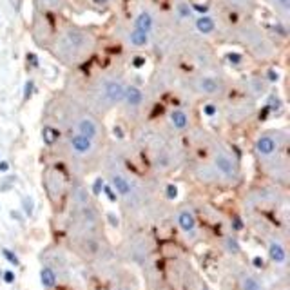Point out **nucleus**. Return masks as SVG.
I'll return each instance as SVG.
<instances>
[{"mask_svg": "<svg viewBox=\"0 0 290 290\" xmlns=\"http://www.w3.org/2000/svg\"><path fill=\"white\" fill-rule=\"evenodd\" d=\"M240 290H265V289H263V283H261L258 276L245 272L240 278Z\"/></svg>", "mask_w": 290, "mask_h": 290, "instance_id": "20", "label": "nucleus"}, {"mask_svg": "<svg viewBox=\"0 0 290 290\" xmlns=\"http://www.w3.org/2000/svg\"><path fill=\"white\" fill-rule=\"evenodd\" d=\"M194 27L200 35H212L216 31V20L210 15H200L194 18Z\"/></svg>", "mask_w": 290, "mask_h": 290, "instance_id": "18", "label": "nucleus"}, {"mask_svg": "<svg viewBox=\"0 0 290 290\" xmlns=\"http://www.w3.org/2000/svg\"><path fill=\"white\" fill-rule=\"evenodd\" d=\"M107 2H109V0H95V4H98V5H100V4H107Z\"/></svg>", "mask_w": 290, "mask_h": 290, "instance_id": "26", "label": "nucleus"}, {"mask_svg": "<svg viewBox=\"0 0 290 290\" xmlns=\"http://www.w3.org/2000/svg\"><path fill=\"white\" fill-rule=\"evenodd\" d=\"M125 107H129V109H140L142 105H144V93L142 89H138L136 85H125V95H124V102Z\"/></svg>", "mask_w": 290, "mask_h": 290, "instance_id": "14", "label": "nucleus"}, {"mask_svg": "<svg viewBox=\"0 0 290 290\" xmlns=\"http://www.w3.org/2000/svg\"><path fill=\"white\" fill-rule=\"evenodd\" d=\"M267 252H269L270 261L276 267H287V263H289V250H287V243L281 240L280 236H272L267 241Z\"/></svg>", "mask_w": 290, "mask_h": 290, "instance_id": "10", "label": "nucleus"}, {"mask_svg": "<svg viewBox=\"0 0 290 290\" xmlns=\"http://www.w3.org/2000/svg\"><path fill=\"white\" fill-rule=\"evenodd\" d=\"M135 27L136 29H142L145 31V33H149L152 31V27H154V16H152V13H150L149 9H144L138 13V16L135 18Z\"/></svg>", "mask_w": 290, "mask_h": 290, "instance_id": "19", "label": "nucleus"}, {"mask_svg": "<svg viewBox=\"0 0 290 290\" xmlns=\"http://www.w3.org/2000/svg\"><path fill=\"white\" fill-rule=\"evenodd\" d=\"M53 124L51 127H55L60 133H78L82 136H87L91 140L98 142V144L105 145V127L98 116L95 113H91L89 109H85L82 105L75 104V102H67V104L58 105V109L53 113Z\"/></svg>", "mask_w": 290, "mask_h": 290, "instance_id": "1", "label": "nucleus"}, {"mask_svg": "<svg viewBox=\"0 0 290 290\" xmlns=\"http://www.w3.org/2000/svg\"><path fill=\"white\" fill-rule=\"evenodd\" d=\"M4 256H7V258H9V261H11V263H15V265H16V263H18V260H16V256H13V254H11L9 250H4Z\"/></svg>", "mask_w": 290, "mask_h": 290, "instance_id": "23", "label": "nucleus"}, {"mask_svg": "<svg viewBox=\"0 0 290 290\" xmlns=\"http://www.w3.org/2000/svg\"><path fill=\"white\" fill-rule=\"evenodd\" d=\"M4 280L7 281V283H13V280H15L13 272H5V274H4Z\"/></svg>", "mask_w": 290, "mask_h": 290, "instance_id": "24", "label": "nucleus"}, {"mask_svg": "<svg viewBox=\"0 0 290 290\" xmlns=\"http://www.w3.org/2000/svg\"><path fill=\"white\" fill-rule=\"evenodd\" d=\"M36 4L44 11H56L65 4V0H36Z\"/></svg>", "mask_w": 290, "mask_h": 290, "instance_id": "21", "label": "nucleus"}, {"mask_svg": "<svg viewBox=\"0 0 290 290\" xmlns=\"http://www.w3.org/2000/svg\"><path fill=\"white\" fill-rule=\"evenodd\" d=\"M55 144L58 145L60 154L75 167L89 169L96 163H102V158H104L105 145L91 140L87 136L78 135V133H60Z\"/></svg>", "mask_w": 290, "mask_h": 290, "instance_id": "4", "label": "nucleus"}, {"mask_svg": "<svg viewBox=\"0 0 290 290\" xmlns=\"http://www.w3.org/2000/svg\"><path fill=\"white\" fill-rule=\"evenodd\" d=\"M44 185H45V190H47V194H49L51 200H60L62 194H64L65 187V178H64V172L60 169H56V167H51V169L45 170V176H44Z\"/></svg>", "mask_w": 290, "mask_h": 290, "instance_id": "8", "label": "nucleus"}, {"mask_svg": "<svg viewBox=\"0 0 290 290\" xmlns=\"http://www.w3.org/2000/svg\"><path fill=\"white\" fill-rule=\"evenodd\" d=\"M174 136L160 131H147L138 140V145L149 156L150 165L158 172H169L183 161V147Z\"/></svg>", "mask_w": 290, "mask_h": 290, "instance_id": "2", "label": "nucleus"}, {"mask_svg": "<svg viewBox=\"0 0 290 290\" xmlns=\"http://www.w3.org/2000/svg\"><path fill=\"white\" fill-rule=\"evenodd\" d=\"M96 38L93 33L80 27L67 25L56 33L53 42V53L62 64L80 65L95 53Z\"/></svg>", "mask_w": 290, "mask_h": 290, "instance_id": "3", "label": "nucleus"}, {"mask_svg": "<svg viewBox=\"0 0 290 290\" xmlns=\"http://www.w3.org/2000/svg\"><path fill=\"white\" fill-rule=\"evenodd\" d=\"M192 89L205 96H216L220 95V93H223V84H221V80L214 78V76L200 75L196 76L194 82H192Z\"/></svg>", "mask_w": 290, "mask_h": 290, "instance_id": "12", "label": "nucleus"}, {"mask_svg": "<svg viewBox=\"0 0 290 290\" xmlns=\"http://www.w3.org/2000/svg\"><path fill=\"white\" fill-rule=\"evenodd\" d=\"M124 80L116 78V76H104V78H98L96 84L93 85L91 105L98 113H107V111L115 109L116 105H120L124 102Z\"/></svg>", "mask_w": 290, "mask_h": 290, "instance_id": "6", "label": "nucleus"}, {"mask_svg": "<svg viewBox=\"0 0 290 290\" xmlns=\"http://www.w3.org/2000/svg\"><path fill=\"white\" fill-rule=\"evenodd\" d=\"M149 40H150L149 33H145L142 29H136V27H133L129 31V35H127V44L131 47H135V49H142L145 45H149Z\"/></svg>", "mask_w": 290, "mask_h": 290, "instance_id": "17", "label": "nucleus"}, {"mask_svg": "<svg viewBox=\"0 0 290 290\" xmlns=\"http://www.w3.org/2000/svg\"><path fill=\"white\" fill-rule=\"evenodd\" d=\"M192 174L203 185H218V183H221L220 176L216 174L214 167L210 165V161L207 158H196L192 161Z\"/></svg>", "mask_w": 290, "mask_h": 290, "instance_id": "9", "label": "nucleus"}, {"mask_svg": "<svg viewBox=\"0 0 290 290\" xmlns=\"http://www.w3.org/2000/svg\"><path fill=\"white\" fill-rule=\"evenodd\" d=\"M167 122H169V127L174 135H183V133L190 131V115L181 107L170 111L167 115Z\"/></svg>", "mask_w": 290, "mask_h": 290, "instance_id": "13", "label": "nucleus"}, {"mask_svg": "<svg viewBox=\"0 0 290 290\" xmlns=\"http://www.w3.org/2000/svg\"><path fill=\"white\" fill-rule=\"evenodd\" d=\"M227 2H230V4H232V2H238V0H227Z\"/></svg>", "mask_w": 290, "mask_h": 290, "instance_id": "27", "label": "nucleus"}, {"mask_svg": "<svg viewBox=\"0 0 290 290\" xmlns=\"http://www.w3.org/2000/svg\"><path fill=\"white\" fill-rule=\"evenodd\" d=\"M176 15L180 16V18H183V20H189V18L194 16V13H192V7L187 2H178V5H176Z\"/></svg>", "mask_w": 290, "mask_h": 290, "instance_id": "22", "label": "nucleus"}, {"mask_svg": "<svg viewBox=\"0 0 290 290\" xmlns=\"http://www.w3.org/2000/svg\"><path fill=\"white\" fill-rule=\"evenodd\" d=\"M40 281H42V287L45 290H53L58 283V272L55 270V267H51L49 263H45L42 265V270H40Z\"/></svg>", "mask_w": 290, "mask_h": 290, "instance_id": "16", "label": "nucleus"}, {"mask_svg": "<svg viewBox=\"0 0 290 290\" xmlns=\"http://www.w3.org/2000/svg\"><path fill=\"white\" fill-rule=\"evenodd\" d=\"M258 163L281 154H289V133L285 129H267L254 140L252 145Z\"/></svg>", "mask_w": 290, "mask_h": 290, "instance_id": "7", "label": "nucleus"}, {"mask_svg": "<svg viewBox=\"0 0 290 290\" xmlns=\"http://www.w3.org/2000/svg\"><path fill=\"white\" fill-rule=\"evenodd\" d=\"M229 60H230V62H234V64H238V62H240L241 58H240V55H230V56H229Z\"/></svg>", "mask_w": 290, "mask_h": 290, "instance_id": "25", "label": "nucleus"}, {"mask_svg": "<svg viewBox=\"0 0 290 290\" xmlns=\"http://www.w3.org/2000/svg\"><path fill=\"white\" fill-rule=\"evenodd\" d=\"M203 145L207 149V160L214 167L221 183L238 185L241 181V167L234 150L218 138H207Z\"/></svg>", "mask_w": 290, "mask_h": 290, "instance_id": "5", "label": "nucleus"}, {"mask_svg": "<svg viewBox=\"0 0 290 290\" xmlns=\"http://www.w3.org/2000/svg\"><path fill=\"white\" fill-rule=\"evenodd\" d=\"M176 223H178L181 232L190 240H194L198 236V220H196V214L192 212V209H189V207H183L176 212Z\"/></svg>", "mask_w": 290, "mask_h": 290, "instance_id": "11", "label": "nucleus"}, {"mask_svg": "<svg viewBox=\"0 0 290 290\" xmlns=\"http://www.w3.org/2000/svg\"><path fill=\"white\" fill-rule=\"evenodd\" d=\"M247 42H249L250 49L254 51L256 55H267L270 51V45L269 42L263 38V35H261L258 29H250L249 31V36H247Z\"/></svg>", "mask_w": 290, "mask_h": 290, "instance_id": "15", "label": "nucleus"}]
</instances>
